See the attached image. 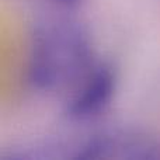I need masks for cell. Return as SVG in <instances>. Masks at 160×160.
Here are the masks:
<instances>
[{
	"label": "cell",
	"instance_id": "cell-4",
	"mask_svg": "<svg viewBox=\"0 0 160 160\" xmlns=\"http://www.w3.org/2000/svg\"><path fill=\"white\" fill-rule=\"evenodd\" d=\"M51 2L56 3V4L62 6V7H73V6L79 4L82 0H51Z\"/></svg>",
	"mask_w": 160,
	"mask_h": 160
},
{
	"label": "cell",
	"instance_id": "cell-2",
	"mask_svg": "<svg viewBox=\"0 0 160 160\" xmlns=\"http://www.w3.org/2000/svg\"><path fill=\"white\" fill-rule=\"evenodd\" d=\"M118 88V73L107 61L96 65L65 96L63 115L72 122H87L111 105Z\"/></svg>",
	"mask_w": 160,
	"mask_h": 160
},
{
	"label": "cell",
	"instance_id": "cell-1",
	"mask_svg": "<svg viewBox=\"0 0 160 160\" xmlns=\"http://www.w3.org/2000/svg\"><path fill=\"white\" fill-rule=\"evenodd\" d=\"M97 61L88 28L69 13H45L31 25L25 73L37 93L65 97Z\"/></svg>",
	"mask_w": 160,
	"mask_h": 160
},
{
	"label": "cell",
	"instance_id": "cell-3",
	"mask_svg": "<svg viewBox=\"0 0 160 160\" xmlns=\"http://www.w3.org/2000/svg\"><path fill=\"white\" fill-rule=\"evenodd\" d=\"M73 160L160 159V143L131 131H102L70 145Z\"/></svg>",
	"mask_w": 160,
	"mask_h": 160
}]
</instances>
